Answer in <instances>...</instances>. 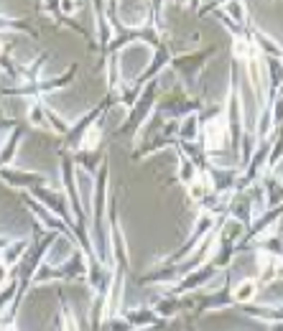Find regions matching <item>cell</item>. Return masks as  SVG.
Instances as JSON below:
<instances>
[{
    "mask_svg": "<svg viewBox=\"0 0 283 331\" xmlns=\"http://www.w3.org/2000/svg\"><path fill=\"white\" fill-rule=\"evenodd\" d=\"M250 296H253V283H243L237 288V298H250Z\"/></svg>",
    "mask_w": 283,
    "mask_h": 331,
    "instance_id": "6da1fadb",
    "label": "cell"
}]
</instances>
